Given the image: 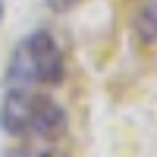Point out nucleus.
I'll use <instances>...</instances> for the list:
<instances>
[{
	"instance_id": "obj_2",
	"label": "nucleus",
	"mask_w": 157,
	"mask_h": 157,
	"mask_svg": "<svg viewBox=\"0 0 157 157\" xmlns=\"http://www.w3.org/2000/svg\"><path fill=\"white\" fill-rule=\"evenodd\" d=\"M63 75H66V63H63V50L57 38L47 29H38L16 47L3 82L6 88L10 85H60Z\"/></svg>"
},
{
	"instance_id": "obj_4",
	"label": "nucleus",
	"mask_w": 157,
	"mask_h": 157,
	"mask_svg": "<svg viewBox=\"0 0 157 157\" xmlns=\"http://www.w3.org/2000/svg\"><path fill=\"white\" fill-rule=\"evenodd\" d=\"M44 3L54 10V13H69L72 6H78V3H82V0H44Z\"/></svg>"
},
{
	"instance_id": "obj_1",
	"label": "nucleus",
	"mask_w": 157,
	"mask_h": 157,
	"mask_svg": "<svg viewBox=\"0 0 157 157\" xmlns=\"http://www.w3.org/2000/svg\"><path fill=\"white\" fill-rule=\"evenodd\" d=\"M0 129L13 138H60L66 132V113L41 91H32L29 85H10L0 104Z\"/></svg>"
},
{
	"instance_id": "obj_3",
	"label": "nucleus",
	"mask_w": 157,
	"mask_h": 157,
	"mask_svg": "<svg viewBox=\"0 0 157 157\" xmlns=\"http://www.w3.org/2000/svg\"><path fill=\"white\" fill-rule=\"evenodd\" d=\"M132 32H135V41L141 47H154L157 44V0H148V3H141L135 10Z\"/></svg>"
},
{
	"instance_id": "obj_5",
	"label": "nucleus",
	"mask_w": 157,
	"mask_h": 157,
	"mask_svg": "<svg viewBox=\"0 0 157 157\" xmlns=\"http://www.w3.org/2000/svg\"><path fill=\"white\" fill-rule=\"evenodd\" d=\"M10 157H50V151H41V148H22V151H13Z\"/></svg>"
},
{
	"instance_id": "obj_6",
	"label": "nucleus",
	"mask_w": 157,
	"mask_h": 157,
	"mask_svg": "<svg viewBox=\"0 0 157 157\" xmlns=\"http://www.w3.org/2000/svg\"><path fill=\"white\" fill-rule=\"evenodd\" d=\"M3 10H6V0H0V22H3Z\"/></svg>"
}]
</instances>
